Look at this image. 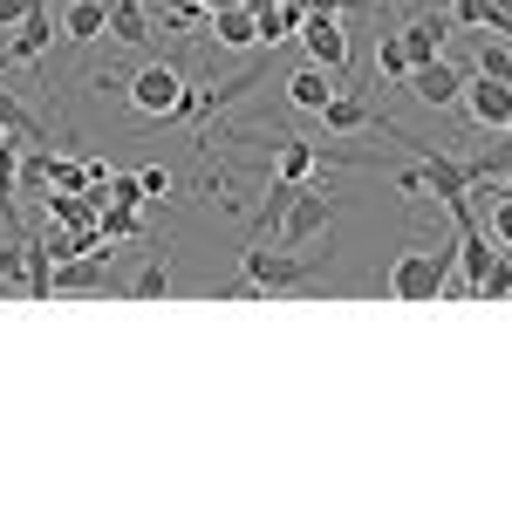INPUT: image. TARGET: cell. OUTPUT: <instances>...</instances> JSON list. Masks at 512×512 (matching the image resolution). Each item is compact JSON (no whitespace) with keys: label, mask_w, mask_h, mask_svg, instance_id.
Wrapping results in <instances>:
<instances>
[{"label":"cell","mask_w":512,"mask_h":512,"mask_svg":"<svg viewBox=\"0 0 512 512\" xmlns=\"http://www.w3.org/2000/svg\"><path fill=\"white\" fill-rule=\"evenodd\" d=\"M458 274V246H437V253H396L390 267V301H403V308H424V301H437L444 294V280Z\"/></svg>","instance_id":"obj_2"},{"label":"cell","mask_w":512,"mask_h":512,"mask_svg":"<svg viewBox=\"0 0 512 512\" xmlns=\"http://www.w3.org/2000/svg\"><path fill=\"white\" fill-rule=\"evenodd\" d=\"M396 192L417 198V192H424V171H417V164H403V171H396Z\"/></svg>","instance_id":"obj_28"},{"label":"cell","mask_w":512,"mask_h":512,"mask_svg":"<svg viewBox=\"0 0 512 512\" xmlns=\"http://www.w3.org/2000/svg\"><path fill=\"white\" fill-rule=\"evenodd\" d=\"M35 164H41V185L48 192H89L96 178H89V158H55V151H35Z\"/></svg>","instance_id":"obj_16"},{"label":"cell","mask_w":512,"mask_h":512,"mask_svg":"<svg viewBox=\"0 0 512 512\" xmlns=\"http://www.w3.org/2000/svg\"><path fill=\"white\" fill-rule=\"evenodd\" d=\"M48 219L89 233V226H96V198H89V192H55V198H48Z\"/></svg>","instance_id":"obj_20"},{"label":"cell","mask_w":512,"mask_h":512,"mask_svg":"<svg viewBox=\"0 0 512 512\" xmlns=\"http://www.w3.org/2000/svg\"><path fill=\"white\" fill-rule=\"evenodd\" d=\"M0 130H7V137H21V151H28V144H48V123H41L14 89H0Z\"/></svg>","instance_id":"obj_15"},{"label":"cell","mask_w":512,"mask_h":512,"mask_svg":"<svg viewBox=\"0 0 512 512\" xmlns=\"http://www.w3.org/2000/svg\"><path fill=\"white\" fill-rule=\"evenodd\" d=\"M376 76H383V82L410 76V55H403V41H396V35H376Z\"/></svg>","instance_id":"obj_25"},{"label":"cell","mask_w":512,"mask_h":512,"mask_svg":"<svg viewBox=\"0 0 512 512\" xmlns=\"http://www.w3.org/2000/svg\"><path fill=\"white\" fill-rule=\"evenodd\" d=\"M328 219H335V198L321 192V185H301V192H294V205L280 212L274 246H315V239L328 233Z\"/></svg>","instance_id":"obj_3"},{"label":"cell","mask_w":512,"mask_h":512,"mask_svg":"<svg viewBox=\"0 0 512 512\" xmlns=\"http://www.w3.org/2000/svg\"><path fill=\"white\" fill-rule=\"evenodd\" d=\"M321 164V144H308V137H280V158H274V178H294V185H308Z\"/></svg>","instance_id":"obj_18"},{"label":"cell","mask_w":512,"mask_h":512,"mask_svg":"<svg viewBox=\"0 0 512 512\" xmlns=\"http://www.w3.org/2000/svg\"><path fill=\"white\" fill-rule=\"evenodd\" d=\"M123 96H130L144 117L164 123L171 110H178V96H185V76H178V62H144V69H137V82H130Z\"/></svg>","instance_id":"obj_4"},{"label":"cell","mask_w":512,"mask_h":512,"mask_svg":"<svg viewBox=\"0 0 512 512\" xmlns=\"http://www.w3.org/2000/svg\"><path fill=\"white\" fill-rule=\"evenodd\" d=\"M444 35H451V14H444V7H424V14H410V21L396 28L410 69H417V62H437V55H444Z\"/></svg>","instance_id":"obj_7"},{"label":"cell","mask_w":512,"mask_h":512,"mask_svg":"<svg viewBox=\"0 0 512 512\" xmlns=\"http://www.w3.org/2000/svg\"><path fill=\"white\" fill-rule=\"evenodd\" d=\"M478 76L512 82V48H499V41H492V28H485V41H478Z\"/></svg>","instance_id":"obj_26"},{"label":"cell","mask_w":512,"mask_h":512,"mask_svg":"<svg viewBox=\"0 0 512 512\" xmlns=\"http://www.w3.org/2000/svg\"><path fill=\"white\" fill-rule=\"evenodd\" d=\"M205 28H212L205 41H219V48H253V41H260V21H253L246 0H219V7H205Z\"/></svg>","instance_id":"obj_10"},{"label":"cell","mask_w":512,"mask_h":512,"mask_svg":"<svg viewBox=\"0 0 512 512\" xmlns=\"http://www.w3.org/2000/svg\"><path fill=\"white\" fill-rule=\"evenodd\" d=\"M28 301H55V260L41 239H28Z\"/></svg>","instance_id":"obj_21"},{"label":"cell","mask_w":512,"mask_h":512,"mask_svg":"<svg viewBox=\"0 0 512 512\" xmlns=\"http://www.w3.org/2000/svg\"><path fill=\"white\" fill-rule=\"evenodd\" d=\"M335 89H342V76H328L321 62H308V69H294V76H287V103L315 117V110L328 103V96H335Z\"/></svg>","instance_id":"obj_12"},{"label":"cell","mask_w":512,"mask_h":512,"mask_svg":"<svg viewBox=\"0 0 512 512\" xmlns=\"http://www.w3.org/2000/svg\"><path fill=\"white\" fill-rule=\"evenodd\" d=\"M14 192H21V137H7V130H0V219H7V233H21Z\"/></svg>","instance_id":"obj_14"},{"label":"cell","mask_w":512,"mask_h":512,"mask_svg":"<svg viewBox=\"0 0 512 512\" xmlns=\"http://www.w3.org/2000/svg\"><path fill=\"white\" fill-rule=\"evenodd\" d=\"M294 192H301L294 178H274V185H267V205H260V219H253V233H274V226H280V212L294 205Z\"/></svg>","instance_id":"obj_23"},{"label":"cell","mask_w":512,"mask_h":512,"mask_svg":"<svg viewBox=\"0 0 512 512\" xmlns=\"http://www.w3.org/2000/svg\"><path fill=\"white\" fill-rule=\"evenodd\" d=\"M499 198H506V205H512V171H499Z\"/></svg>","instance_id":"obj_29"},{"label":"cell","mask_w":512,"mask_h":512,"mask_svg":"<svg viewBox=\"0 0 512 512\" xmlns=\"http://www.w3.org/2000/svg\"><path fill=\"white\" fill-rule=\"evenodd\" d=\"M512 294V253H499L485 274H478V287H472V301H506Z\"/></svg>","instance_id":"obj_24"},{"label":"cell","mask_w":512,"mask_h":512,"mask_svg":"<svg viewBox=\"0 0 512 512\" xmlns=\"http://www.w3.org/2000/svg\"><path fill=\"white\" fill-rule=\"evenodd\" d=\"M171 287H178V274H171V246H158V253L144 260V274L130 280V294H137V301H158V294H171Z\"/></svg>","instance_id":"obj_19"},{"label":"cell","mask_w":512,"mask_h":512,"mask_svg":"<svg viewBox=\"0 0 512 512\" xmlns=\"http://www.w3.org/2000/svg\"><path fill=\"white\" fill-rule=\"evenodd\" d=\"M110 41H130V48H144V41L158 35V21L144 14V0H110V28H103Z\"/></svg>","instance_id":"obj_13"},{"label":"cell","mask_w":512,"mask_h":512,"mask_svg":"<svg viewBox=\"0 0 512 512\" xmlns=\"http://www.w3.org/2000/svg\"><path fill=\"white\" fill-rule=\"evenodd\" d=\"M315 117H321V137H349V130H390V117H383L369 96H355V89H335Z\"/></svg>","instance_id":"obj_5"},{"label":"cell","mask_w":512,"mask_h":512,"mask_svg":"<svg viewBox=\"0 0 512 512\" xmlns=\"http://www.w3.org/2000/svg\"><path fill=\"white\" fill-rule=\"evenodd\" d=\"M103 28H110V0H69V14H62L69 41H103Z\"/></svg>","instance_id":"obj_17"},{"label":"cell","mask_w":512,"mask_h":512,"mask_svg":"<svg viewBox=\"0 0 512 512\" xmlns=\"http://www.w3.org/2000/svg\"><path fill=\"white\" fill-rule=\"evenodd\" d=\"M137 185H144V198H171V171H164V164H144Z\"/></svg>","instance_id":"obj_27"},{"label":"cell","mask_w":512,"mask_h":512,"mask_svg":"<svg viewBox=\"0 0 512 512\" xmlns=\"http://www.w3.org/2000/svg\"><path fill=\"white\" fill-rule=\"evenodd\" d=\"M458 103L472 110V123H478V130H506V117H512V82L472 76L465 89H458Z\"/></svg>","instance_id":"obj_8"},{"label":"cell","mask_w":512,"mask_h":512,"mask_svg":"<svg viewBox=\"0 0 512 512\" xmlns=\"http://www.w3.org/2000/svg\"><path fill=\"white\" fill-rule=\"evenodd\" d=\"M48 48H55V0H35L28 21H21L14 41H7V62H41Z\"/></svg>","instance_id":"obj_11"},{"label":"cell","mask_w":512,"mask_h":512,"mask_svg":"<svg viewBox=\"0 0 512 512\" xmlns=\"http://www.w3.org/2000/svg\"><path fill=\"white\" fill-rule=\"evenodd\" d=\"M328 267V253H308V246H246L239 253V274L253 280L260 294H287V287H301V280H315Z\"/></svg>","instance_id":"obj_1"},{"label":"cell","mask_w":512,"mask_h":512,"mask_svg":"<svg viewBox=\"0 0 512 512\" xmlns=\"http://www.w3.org/2000/svg\"><path fill=\"white\" fill-rule=\"evenodd\" d=\"M506 130H512V117H506Z\"/></svg>","instance_id":"obj_30"},{"label":"cell","mask_w":512,"mask_h":512,"mask_svg":"<svg viewBox=\"0 0 512 512\" xmlns=\"http://www.w3.org/2000/svg\"><path fill=\"white\" fill-rule=\"evenodd\" d=\"M403 89H410L417 103H431V110H451V103H458V89H465V76L437 55V62H417V69L403 76Z\"/></svg>","instance_id":"obj_9"},{"label":"cell","mask_w":512,"mask_h":512,"mask_svg":"<svg viewBox=\"0 0 512 512\" xmlns=\"http://www.w3.org/2000/svg\"><path fill=\"white\" fill-rule=\"evenodd\" d=\"M301 41H308V62H321L328 76L349 69V28H342V14H308L301 21Z\"/></svg>","instance_id":"obj_6"},{"label":"cell","mask_w":512,"mask_h":512,"mask_svg":"<svg viewBox=\"0 0 512 512\" xmlns=\"http://www.w3.org/2000/svg\"><path fill=\"white\" fill-rule=\"evenodd\" d=\"M96 226H103V239H110V246H117V239H137V233H144L137 205H103V212H96Z\"/></svg>","instance_id":"obj_22"}]
</instances>
